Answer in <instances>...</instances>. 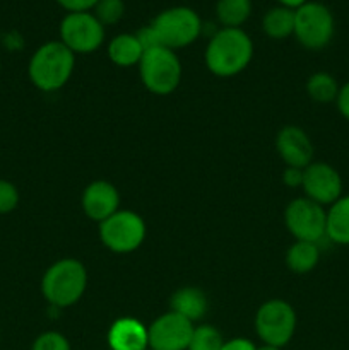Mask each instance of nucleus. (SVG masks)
Returning a JSON list of instances; mask_svg holds the SVG:
<instances>
[{
	"mask_svg": "<svg viewBox=\"0 0 349 350\" xmlns=\"http://www.w3.org/2000/svg\"><path fill=\"white\" fill-rule=\"evenodd\" d=\"M283 183L291 188L301 187V183H303V170H300V167L286 166V170H284L283 173Z\"/></svg>",
	"mask_w": 349,
	"mask_h": 350,
	"instance_id": "30",
	"label": "nucleus"
},
{
	"mask_svg": "<svg viewBox=\"0 0 349 350\" xmlns=\"http://www.w3.org/2000/svg\"><path fill=\"white\" fill-rule=\"evenodd\" d=\"M159 43L170 50L190 46L202 33V19L187 5H174L157 14L151 23Z\"/></svg>",
	"mask_w": 349,
	"mask_h": 350,
	"instance_id": "5",
	"label": "nucleus"
},
{
	"mask_svg": "<svg viewBox=\"0 0 349 350\" xmlns=\"http://www.w3.org/2000/svg\"><path fill=\"white\" fill-rule=\"evenodd\" d=\"M194 328L190 320L168 311L147 327L149 350H188Z\"/></svg>",
	"mask_w": 349,
	"mask_h": 350,
	"instance_id": "11",
	"label": "nucleus"
},
{
	"mask_svg": "<svg viewBox=\"0 0 349 350\" xmlns=\"http://www.w3.org/2000/svg\"><path fill=\"white\" fill-rule=\"evenodd\" d=\"M325 238L334 245L349 246V195H342L328 205Z\"/></svg>",
	"mask_w": 349,
	"mask_h": 350,
	"instance_id": "17",
	"label": "nucleus"
},
{
	"mask_svg": "<svg viewBox=\"0 0 349 350\" xmlns=\"http://www.w3.org/2000/svg\"><path fill=\"white\" fill-rule=\"evenodd\" d=\"M296 311L283 299H270L259 308L255 314V332L262 344L284 347L296 332Z\"/></svg>",
	"mask_w": 349,
	"mask_h": 350,
	"instance_id": "7",
	"label": "nucleus"
},
{
	"mask_svg": "<svg viewBox=\"0 0 349 350\" xmlns=\"http://www.w3.org/2000/svg\"><path fill=\"white\" fill-rule=\"evenodd\" d=\"M0 72H2V60H0Z\"/></svg>",
	"mask_w": 349,
	"mask_h": 350,
	"instance_id": "34",
	"label": "nucleus"
},
{
	"mask_svg": "<svg viewBox=\"0 0 349 350\" xmlns=\"http://www.w3.org/2000/svg\"><path fill=\"white\" fill-rule=\"evenodd\" d=\"M339 89L335 77L328 72H315L307 81V94L317 103H332L337 99Z\"/></svg>",
	"mask_w": 349,
	"mask_h": 350,
	"instance_id": "22",
	"label": "nucleus"
},
{
	"mask_svg": "<svg viewBox=\"0 0 349 350\" xmlns=\"http://www.w3.org/2000/svg\"><path fill=\"white\" fill-rule=\"evenodd\" d=\"M255 344L248 338H231V340L224 342L221 350H255Z\"/></svg>",
	"mask_w": 349,
	"mask_h": 350,
	"instance_id": "31",
	"label": "nucleus"
},
{
	"mask_svg": "<svg viewBox=\"0 0 349 350\" xmlns=\"http://www.w3.org/2000/svg\"><path fill=\"white\" fill-rule=\"evenodd\" d=\"M276 2L279 3V5L287 7V9L296 10V9H300V7L303 5V3H307L308 0H276Z\"/></svg>",
	"mask_w": 349,
	"mask_h": 350,
	"instance_id": "32",
	"label": "nucleus"
},
{
	"mask_svg": "<svg viewBox=\"0 0 349 350\" xmlns=\"http://www.w3.org/2000/svg\"><path fill=\"white\" fill-rule=\"evenodd\" d=\"M140 81L144 88L157 96H168L181 81V62L174 50L157 46L144 51L139 64Z\"/></svg>",
	"mask_w": 349,
	"mask_h": 350,
	"instance_id": "6",
	"label": "nucleus"
},
{
	"mask_svg": "<svg viewBox=\"0 0 349 350\" xmlns=\"http://www.w3.org/2000/svg\"><path fill=\"white\" fill-rule=\"evenodd\" d=\"M31 350H70V344L60 332H44L34 338Z\"/></svg>",
	"mask_w": 349,
	"mask_h": 350,
	"instance_id": "25",
	"label": "nucleus"
},
{
	"mask_svg": "<svg viewBox=\"0 0 349 350\" xmlns=\"http://www.w3.org/2000/svg\"><path fill=\"white\" fill-rule=\"evenodd\" d=\"M144 50L137 40L135 33L116 34L108 43V57L116 67H133L140 64Z\"/></svg>",
	"mask_w": 349,
	"mask_h": 350,
	"instance_id": "18",
	"label": "nucleus"
},
{
	"mask_svg": "<svg viewBox=\"0 0 349 350\" xmlns=\"http://www.w3.org/2000/svg\"><path fill=\"white\" fill-rule=\"evenodd\" d=\"M170 308V311H174L194 323V321L201 320L207 311V296L204 291L197 289V287H181L171 296Z\"/></svg>",
	"mask_w": 349,
	"mask_h": 350,
	"instance_id": "16",
	"label": "nucleus"
},
{
	"mask_svg": "<svg viewBox=\"0 0 349 350\" xmlns=\"http://www.w3.org/2000/svg\"><path fill=\"white\" fill-rule=\"evenodd\" d=\"M137 40H139L140 46H142L144 51L147 50H153V48H157V46H163V44L159 43V38H157L156 31L153 29V26H144L140 27L139 31L135 33Z\"/></svg>",
	"mask_w": 349,
	"mask_h": 350,
	"instance_id": "27",
	"label": "nucleus"
},
{
	"mask_svg": "<svg viewBox=\"0 0 349 350\" xmlns=\"http://www.w3.org/2000/svg\"><path fill=\"white\" fill-rule=\"evenodd\" d=\"M67 12H91L98 0H55Z\"/></svg>",
	"mask_w": 349,
	"mask_h": 350,
	"instance_id": "28",
	"label": "nucleus"
},
{
	"mask_svg": "<svg viewBox=\"0 0 349 350\" xmlns=\"http://www.w3.org/2000/svg\"><path fill=\"white\" fill-rule=\"evenodd\" d=\"M335 34V19L325 3L308 0L294 10V33L298 43L311 51L324 50Z\"/></svg>",
	"mask_w": 349,
	"mask_h": 350,
	"instance_id": "4",
	"label": "nucleus"
},
{
	"mask_svg": "<svg viewBox=\"0 0 349 350\" xmlns=\"http://www.w3.org/2000/svg\"><path fill=\"white\" fill-rule=\"evenodd\" d=\"M91 12L105 27L115 26L125 14V2L123 0H98Z\"/></svg>",
	"mask_w": 349,
	"mask_h": 350,
	"instance_id": "24",
	"label": "nucleus"
},
{
	"mask_svg": "<svg viewBox=\"0 0 349 350\" xmlns=\"http://www.w3.org/2000/svg\"><path fill=\"white\" fill-rule=\"evenodd\" d=\"M106 27L92 12H67L60 21V41L75 55H88L105 43Z\"/></svg>",
	"mask_w": 349,
	"mask_h": 350,
	"instance_id": "9",
	"label": "nucleus"
},
{
	"mask_svg": "<svg viewBox=\"0 0 349 350\" xmlns=\"http://www.w3.org/2000/svg\"><path fill=\"white\" fill-rule=\"evenodd\" d=\"M252 0H218L216 17L222 27H242L252 16Z\"/></svg>",
	"mask_w": 349,
	"mask_h": 350,
	"instance_id": "21",
	"label": "nucleus"
},
{
	"mask_svg": "<svg viewBox=\"0 0 349 350\" xmlns=\"http://www.w3.org/2000/svg\"><path fill=\"white\" fill-rule=\"evenodd\" d=\"M276 149L286 166L305 170L313 163V144L300 126H284L276 137Z\"/></svg>",
	"mask_w": 349,
	"mask_h": 350,
	"instance_id": "13",
	"label": "nucleus"
},
{
	"mask_svg": "<svg viewBox=\"0 0 349 350\" xmlns=\"http://www.w3.org/2000/svg\"><path fill=\"white\" fill-rule=\"evenodd\" d=\"M255 350H281L279 347H274V345H267V344H262L260 347H257Z\"/></svg>",
	"mask_w": 349,
	"mask_h": 350,
	"instance_id": "33",
	"label": "nucleus"
},
{
	"mask_svg": "<svg viewBox=\"0 0 349 350\" xmlns=\"http://www.w3.org/2000/svg\"><path fill=\"white\" fill-rule=\"evenodd\" d=\"M19 190L9 180L0 178V215L10 214L19 205Z\"/></svg>",
	"mask_w": 349,
	"mask_h": 350,
	"instance_id": "26",
	"label": "nucleus"
},
{
	"mask_svg": "<svg viewBox=\"0 0 349 350\" xmlns=\"http://www.w3.org/2000/svg\"><path fill=\"white\" fill-rule=\"evenodd\" d=\"M147 228L144 219L132 211H118L99 222V239L113 253H132L144 243Z\"/></svg>",
	"mask_w": 349,
	"mask_h": 350,
	"instance_id": "8",
	"label": "nucleus"
},
{
	"mask_svg": "<svg viewBox=\"0 0 349 350\" xmlns=\"http://www.w3.org/2000/svg\"><path fill=\"white\" fill-rule=\"evenodd\" d=\"M301 188L305 197L322 207H328L342 197V178L328 163H311L303 170Z\"/></svg>",
	"mask_w": 349,
	"mask_h": 350,
	"instance_id": "12",
	"label": "nucleus"
},
{
	"mask_svg": "<svg viewBox=\"0 0 349 350\" xmlns=\"http://www.w3.org/2000/svg\"><path fill=\"white\" fill-rule=\"evenodd\" d=\"M262 29L270 40H286L294 33V10L276 5L262 17Z\"/></svg>",
	"mask_w": 349,
	"mask_h": 350,
	"instance_id": "20",
	"label": "nucleus"
},
{
	"mask_svg": "<svg viewBox=\"0 0 349 350\" xmlns=\"http://www.w3.org/2000/svg\"><path fill=\"white\" fill-rule=\"evenodd\" d=\"M109 350H149L147 327L135 318H118L108 330Z\"/></svg>",
	"mask_w": 349,
	"mask_h": 350,
	"instance_id": "15",
	"label": "nucleus"
},
{
	"mask_svg": "<svg viewBox=\"0 0 349 350\" xmlns=\"http://www.w3.org/2000/svg\"><path fill=\"white\" fill-rule=\"evenodd\" d=\"M284 222L296 241L320 243L325 238L327 211L307 197L294 198L284 211Z\"/></svg>",
	"mask_w": 349,
	"mask_h": 350,
	"instance_id": "10",
	"label": "nucleus"
},
{
	"mask_svg": "<svg viewBox=\"0 0 349 350\" xmlns=\"http://www.w3.org/2000/svg\"><path fill=\"white\" fill-rule=\"evenodd\" d=\"M320 262V248L318 243L294 241L286 253L287 269L298 275L310 273Z\"/></svg>",
	"mask_w": 349,
	"mask_h": 350,
	"instance_id": "19",
	"label": "nucleus"
},
{
	"mask_svg": "<svg viewBox=\"0 0 349 350\" xmlns=\"http://www.w3.org/2000/svg\"><path fill=\"white\" fill-rule=\"evenodd\" d=\"M75 67L72 53L60 40L47 41L36 48L27 64L31 84L43 92H53L64 88Z\"/></svg>",
	"mask_w": 349,
	"mask_h": 350,
	"instance_id": "2",
	"label": "nucleus"
},
{
	"mask_svg": "<svg viewBox=\"0 0 349 350\" xmlns=\"http://www.w3.org/2000/svg\"><path fill=\"white\" fill-rule=\"evenodd\" d=\"M88 287V270L79 260L62 258L47 269L41 294L55 308H68L81 301Z\"/></svg>",
	"mask_w": 349,
	"mask_h": 350,
	"instance_id": "3",
	"label": "nucleus"
},
{
	"mask_svg": "<svg viewBox=\"0 0 349 350\" xmlns=\"http://www.w3.org/2000/svg\"><path fill=\"white\" fill-rule=\"evenodd\" d=\"M224 345L221 332L212 325H201L194 328L188 350H221Z\"/></svg>",
	"mask_w": 349,
	"mask_h": 350,
	"instance_id": "23",
	"label": "nucleus"
},
{
	"mask_svg": "<svg viewBox=\"0 0 349 350\" xmlns=\"http://www.w3.org/2000/svg\"><path fill=\"white\" fill-rule=\"evenodd\" d=\"M120 193L109 181L98 180L86 187L82 193V211L91 221L103 222L120 211Z\"/></svg>",
	"mask_w": 349,
	"mask_h": 350,
	"instance_id": "14",
	"label": "nucleus"
},
{
	"mask_svg": "<svg viewBox=\"0 0 349 350\" xmlns=\"http://www.w3.org/2000/svg\"><path fill=\"white\" fill-rule=\"evenodd\" d=\"M335 105H337V109L342 115V118L349 122V81L346 82V84H342L341 89H339Z\"/></svg>",
	"mask_w": 349,
	"mask_h": 350,
	"instance_id": "29",
	"label": "nucleus"
},
{
	"mask_svg": "<svg viewBox=\"0 0 349 350\" xmlns=\"http://www.w3.org/2000/svg\"><path fill=\"white\" fill-rule=\"evenodd\" d=\"M253 41L242 27H221L205 48V65L218 77H233L250 65Z\"/></svg>",
	"mask_w": 349,
	"mask_h": 350,
	"instance_id": "1",
	"label": "nucleus"
}]
</instances>
